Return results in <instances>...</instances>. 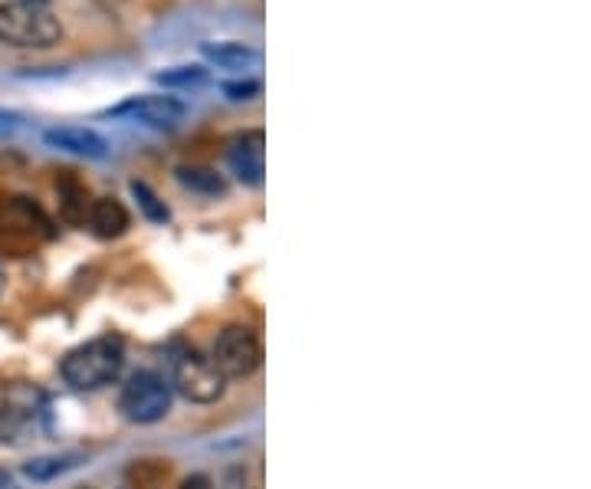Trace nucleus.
I'll use <instances>...</instances> for the list:
<instances>
[{
  "label": "nucleus",
  "instance_id": "nucleus-1",
  "mask_svg": "<svg viewBox=\"0 0 591 489\" xmlns=\"http://www.w3.org/2000/svg\"><path fill=\"white\" fill-rule=\"evenodd\" d=\"M125 365V345L115 335H102L93 339L80 348H73L63 365L60 375L73 392H98L105 385H112L122 375Z\"/></svg>",
  "mask_w": 591,
  "mask_h": 489
},
{
  "label": "nucleus",
  "instance_id": "nucleus-2",
  "mask_svg": "<svg viewBox=\"0 0 591 489\" xmlns=\"http://www.w3.org/2000/svg\"><path fill=\"white\" fill-rule=\"evenodd\" d=\"M63 27L46 7L0 3V43L17 50H46L60 43Z\"/></svg>",
  "mask_w": 591,
  "mask_h": 489
},
{
  "label": "nucleus",
  "instance_id": "nucleus-3",
  "mask_svg": "<svg viewBox=\"0 0 591 489\" xmlns=\"http://www.w3.org/2000/svg\"><path fill=\"white\" fill-rule=\"evenodd\" d=\"M43 404L46 397L33 385H17L0 400V444L20 447L30 437H37L40 420H43Z\"/></svg>",
  "mask_w": 591,
  "mask_h": 489
},
{
  "label": "nucleus",
  "instance_id": "nucleus-4",
  "mask_svg": "<svg viewBox=\"0 0 591 489\" xmlns=\"http://www.w3.org/2000/svg\"><path fill=\"white\" fill-rule=\"evenodd\" d=\"M118 410L132 424H155L172 410V385L155 372H138L118 394Z\"/></svg>",
  "mask_w": 591,
  "mask_h": 489
},
{
  "label": "nucleus",
  "instance_id": "nucleus-5",
  "mask_svg": "<svg viewBox=\"0 0 591 489\" xmlns=\"http://www.w3.org/2000/svg\"><path fill=\"white\" fill-rule=\"evenodd\" d=\"M260 358H263V348H260V339L247 329V325H227L217 342H214V368L224 375V378H250L257 368H260Z\"/></svg>",
  "mask_w": 591,
  "mask_h": 489
},
{
  "label": "nucleus",
  "instance_id": "nucleus-6",
  "mask_svg": "<svg viewBox=\"0 0 591 489\" xmlns=\"http://www.w3.org/2000/svg\"><path fill=\"white\" fill-rule=\"evenodd\" d=\"M172 385L178 388L182 397H188L195 404H210L224 394L227 378L214 368L210 358H204L197 352H178L172 358Z\"/></svg>",
  "mask_w": 591,
  "mask_h": 489
},
{
  "label": "nucleus",
  "instance_id": "nucleus-7",
  "mask_svg": "<svg viewBox=\"0 0 591 489\" xmlns=\"http://www.w3.org/2000/svg\"><path fill=\"white\" fill-rule=\"evenodd\" d=\"M185 102L175 96H132L122 105L108 108L112 118H132L148 128H175L185 118Z\"/></svg>",
  "mask_w": 591,
  "mask_h": 489
},
{
  "label": "nucleus",
  "instance_id": "nucleus-8",
  "mask_svg": "<svg viewBox=\"0 0 591 489\" xmlns=\"http://www.w3.org/2000/svg\"><path fill=\"white\" fill-rule=\"evenodd\" d=\"M227 162H230L234 175H237L243 185L260 188V185H263V175H267V135H263L260 128L237 135V138L227 145Z\"/></svg>",
  "mask_w": 591,
  "mask_h": 489
},
{
  "label": "nucleus",
  "instance_id": "nucleus-9",
  "mask_svg": "<svg viewBox=\"0 0 591 489\" xmlns=\"http://www.w3.org/2000/svg\"><path fill=\"white\" fill-rule=\"evenodd\" d=\"M43 142L56 152H66V155H76V158H90V162H102L108 155V142L86 128V125H56V128H46L43 132Z\"/></svg>",
  "mask_w": 591,
  "mask_h": 489
},
{
  "label": "nucleus",
  "instance_id": "nucleus-10",
  "mask_svg": "<svg viewBox=\"0 0 591 489\" xmlns=\"http://www.w3.org/2000/svg\"><path fill=\"white\" fill-rule=\"evenodd\" d=\"M90 227L102 240L122 237L128 230V210L115 197H98L90 204Z\"/></svg>",
  "mask_w": 591,
  "mask_h": 489
},
{
  "label": "nucleus",
  "instance_id": "nucleus-11",
  "mask_svg": "<svg viewBox=\"0 0 591 489\" xmlns=\"http://www.w3.org/2000/svg\"><path fill=\"white\" fill-rule=\"evenodd\" d=\"M200 56L207 63H214L217 70H247L253 63H260V53L247 43L237 40H224V43H200Z\"/></svg>",
  "mask_w": 591,
  "mask_h": 489
},
{
  "label": "nucleus",
  "instance_id": "nucleus-12",
  "mask_svg": "<svg viewBox=\"0 0 591 489\" xmlns=\"http://www.w3.org/2000/svg\"><path fill=\"white\" fill-rule=\"evenodd\" d=\"M178 185L182 188H188V191H195V195L204 197H217L227 191V181L214 171V168H200V165H182L178 171Z\"/></svg>",
  "mask_w": 591,
  "mask_h": 489
},
{
  "label": "nucleus",
  "instance_id": "nucleus-13",
  "mask_svg": "<svg viewBox=\"0 0 591 489\" xmlns=\"http://www.w3.org/2000/svg\"><path fill=\"white\" fill-rule=\"evenodd\" d=\"M76 460H80V457H33V460L23 464V474H27L30 480H37V483H46V480H56V477H63L66 470H73Z\"/></svg>",
  "mask_w": 591,
  "mask_h": 489
},
{
  "label": "nucleus",
  "instance_id": "nucleus-14",
  "mask_svg": "<svg viewBox=\"0 0 591 489\" xmlns=\"http://www.w3.org/2000/svg\"><path fill=\"white\" fill-rule=\"evenodd\" d=\"M155 83L165 86V90H195L207 83V70L204 66H172V70H162L155 73Z\"/></svg>",
  "mask_w": 591,
  "mask_h": 489
},
{
  "label": "nucleus",
  "instance_id": "nucleus-15",
  "mask_svg": "<svg viewBox=\"0 0 591 489\" xmlns=\"http://www.w3.org/2000/svg\"><path fill=\"white\" fill-rule=\"evenodd\" d=\"M132 197L138 200V210L152 220V223H165L172 214H168V207H165V200L155 195L145 181H132Z\"/></svg>",
  "mask_w": 591,
  "mask_h": 489
},
{
  "label": "nucleus",
  "instance_id": "nucleus-16",
  "mask_svg": "<svg viewBox=\"0 0 591 489\" xmlns=\"http://www.w3.org/2000/svg\"><path fill=\"white\" fill-rule=\"evenodd\" d=\"M220 90H224V96L230 98V102H250V98H257L263 93V83L260 80H243V83H224Z\"/></svg>",
  "mask_w": 591,
  "mask_h": 489
},
{
  "label": "nucleus",
  "instance_id": "nucleus-17",
  "mask_svg": "<svg viewBox=\"0 0 591 489\" xmlns=\"http://www.w3.org/2000/svg\"><path fill=\"white\" fill-rule=\"evenodd\" d=\"M23 128V115L20 112H10V108H0V138H10Z\"/></svg>",
  "mask_w": 591,
  "mask_h": 489
},
{
  "label": "nucleus",
  "instance_id": "nucleus-18",
  "mask_svg": "<svg viewBox=\"0 0 591 489\" xmlns=\"http://www.w3.org/2000/svg\"><path fill=\"white\" fill-rule=\"evenodd\" d=\"M182 489H210V480L207 477H188Z\"/></svg>",
  "mask_w": 591,
  "mask_h": 489
},
{
  "label": "nucleus",
  "instance_id": "nucleus-19",
  "mask_svg": "<svg viewBox=\"0 0 591 489\" xmlns=\"http://www.w3.org/2000/svg\"><path fill=\"white\" fill-rule=\"evenodd\" d=\"M10 3H23V7H46L50 0H10Z\"/></svg>",
  "mask_w": 591,
  "mask_h": 489
},
{
  "label": "nucleus",
  "instance_id": "nucleus-20",
  "mask_svg": "<svg viewBox=\"0 0 591 489\" xmlns=\"http://www.w3.org/2000/svg\"><path fill=\"white\" fill-rule=\"evenodd\" d=\"M0 293H3V273H0Z\"/></svg>",
  "mask_w": 591,
  "mask_h": 489
},
{
  "label": "nucleus",
  "instance_id": "nucleus-21",
  "mask_svg": "<svg viewBox=\"0 0 591 489\" xmlns=\"http://www.w3.org/2000/svg\"><path fill=\"white\" fill-rule=\"evenodd\" d=\"M3 480H7V474H0V483H3Z\"/></svg>",
  "mask_w": 591,
  "mask_h": 489
},
{
  "label": "nucleus",
  "instance_id": "nucleus-22",
  "mask_svg": "<svg viewBox=\"0 0 591 489\" xmlns=\"http://www.w3.org/2000/svg\"><path fill=\"white\" fill-rule=\"evenodd\" d=\"M80 489H93V487H80Z\"/></svg>",
  "mask_w": 591,
  "mask_h": 489
}]
</instances>
